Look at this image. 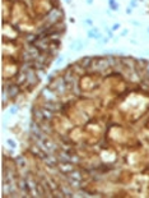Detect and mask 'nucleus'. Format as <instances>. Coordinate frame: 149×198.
Listing matches in <instances>:
<instances>
[{"instance_id":"nucleus-1","label":"nucleus","mask_w":149,"mask_h":198,"mask_svg":"<svg viewBox=\"0 0 149 198\" xmlns=\"http://www.w3.org/2000/svg\"><path fill=\"white\" fill-rule=\"evenodd\" d=\"M51 88L54 89L56 93H64L66 91V82L64 78H60V79H56L55 82H52V84H51Z\"/></svg>"},{"instance_id":"nucleus-2","label":"nucleus","mask_w":149,"mask_h":198,"mask_svg":"<svg viewBox=\"0 0 149 198\" xmlns=\"http://www.w3.org/2000/svg\"><path fill=\"white\" fill-rule=\"evenodd\" d=\"M41 95L46 99V101H52V100H56V92H55L54 89H50V87H48V88H43Z\"/></svg>"},{"instance_id":"nucleus-3","label":"nucleus","mask_w":149,"mask_h":198,"mask_svg":"<svg viewBox=\"0 0 149 198\" xmlns=\"http://www.w3.org/2000/svg\"><path fill=\"white\" fill-rule=\"evenodd\" d=\"M27 81L29 82V83L32 84V87L35 84H37V82H38V77H37V74L33 72V70H27Z\"/></svg>"},{"instance_id":"nucleus-4","label":"nucleus","mask_w":149,"mask_h":198,"mask_svg":"<svg viewBox=\"0 0 149 198\" xmlns=\"http://www.w3.org/2000/svg\"><path fill=\"white\" fill-rule=\"evenodd\" d=\"M18 92H19V88H18V86H15V84H10L9 86V95L12 96V97H15L17 95H18Z\"/></svg>"},{"instance_id":"nucleus-5","label":"nucleus","mask_w":149,"mask_h":198,"mask_svg":"<svg viewBox=\"0 0 149 198\" xmlns=\"http://www.w3.org/2000/svg\"><path fill=\"white\" fill-rule=\"evenodd\" d=\"M88 36L92 37V38H99V37H101V33L98 32L97 28H93V29H89L88 31Z\"/></svg>"},{"instance_id":"nucleus-6","label":"nucleus","mask_w":149,"mask_h":198,"mask_svg":"<svg viewBox=\"0 0 149 198\" xmlns=\"http://www.w3.org/2000/svg\"><path fill=\"white\" fill-rule=\"evenodd\" d=\"M108 4L111 6V9L112 10H117L118 9V5H117V3L115 1V0H108Z\"/></svg>"},{"instance_id":"nucleus-7","label":"nucleus","mask_w":149,"mask_h":198,"mask_svg":"<svg viewBox=\"0 0 149 198\" xmlns=\"http://www.w3.org/2000/svg\"><path fill=\"white\" fill-rule=\"evenodd\" d=\"M8 144H10V147H15V143H14V141L13 139H8Z\"/></svg>"},{"instance_id":"nucleus-8","label":"nucleus","mask_w":149,"mask_h":198,"mask_svg":"<svg viewBox=\"0 0 149 198\" xmlns=\"http://www.w3.org/2000/svg\"><path fill=\"white\" fill-rule=\"evenodd\" d=\"M85 24L92 26V24H93V21H92V19H85Z\"/></svg>"},{"instance_id":"nucleus-9","label":"nucleus","mask_w":149,"mask_h":198,"mask_svg":"<svg viewBox=\"0 0 149 198\" xmlns=\"http://www.w3.org/2000/svg\"><path fill=\"white\" fill-rule=\"evenodd\" d=\"M130 5H131L133 8H136V6H138V4H136L135 1H134V0H131V1H130Z\"/></svg>"},{"instance_id":"nucleus-10","label":"nucleus","mask_w":149,"mask_h":198,"mask_svg":"<svg viewBox=\"0 0 149 198\" xmlns=\"http://www.w3.org/2000/svg\"><path fill=\"white\" fill-rule=\"evenodd\" d=\"M147 74H148V77H149V63L147 64Z\"/></svg>"},{"instance_id":"nucleus-11","label":"nucleus","mask_w":149,"mask_h":198,"mask_svg":"<svg viewBox=\"0 0 149 198\" xmlns=\"http://www.w3.org/2000/svg\"><path fill=\"white\" fill-rule=\"evenodd\" d=\"M128 35V29H124V32H122V36H126Z\"/></svg>"},{"instance_id":"nucleus-12","label":"nucleus","mask_w":149,"mask_h":198,"mask_svg":"<svg viewBox=\"0 0 149 198\" xmlns=\"http://www.w3.org/2000/svg\"><path fill=\"white\" fill-rule=\"evenodd\" d=\"M133 12V10L131 9H130V8H128V9H126V13H128V14H130V13H131Z\"/></svg>"},{"instance_id":"nucleus-13","label":"nucleus","mask_w":149,"mask_h":198,"mask_svg":"<svg viewBox=\"0 0 149 198\" xmlns=\"http://www.w3.org/2000/svg\"><path fill=\"white\" fill-rule=\"evenodd\" d=\"M118 27H120V26H118V24H115V26H113V27H112V29H117Z\"/></svg>"},{"instance_id":"nucleus-14","label":"nucleus","mask_w":149,"mask_h":198,"mask_svg":"<svg viewBox=\"0 0 149 198\" xmlns=\"http://www.w3.org/2000/svg\"><path fill=\"white\" fill-rule=\"evenodd\" d=\"M93 3V0H87V4H92Z\"/></svg>"},{"instance_id":"nucleus-15","label":"nucleus","mask_w":149,"mask_h":198,"mask_svg":"<svg viewBox=\"0 0 149 198\" xmlns=\"http://www.w3.org/2000/svg\"><path fill=\"white\" fill-rule=\"evenodd\" d=\"M66 1H68V3H70V0H66Z\"/></svg>"},{"instance_id":"nucleus-16","label":"nucleus","mask_w":149,"mask_h":198,"mask_svg":"<svg viewBox=\"0 0 149 198\" xmlns=\"http://www.w3.org/2000/svg\"><path fill=\"white\" fill-rule=\"evenodd\" d=\"M148 33H149V28H148Z\"/></svg>"}]
</instances>
